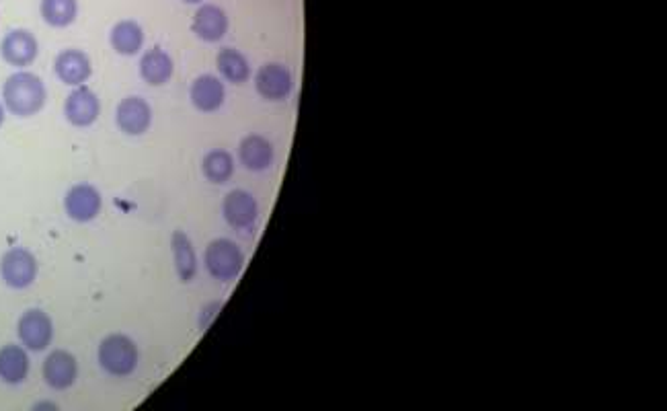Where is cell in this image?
<instances>
[{
  "instance_id": "obj_15",
  "label": "cell",
  "mask_w": 667,
  "mask_h": 411,
  "mask_svg": "<svg viewBox=\"0 0 667 411\" xmlns=\"http://www.w3.org/2000/svg\"><path fill=\"white\" fill-rule=\"evenodd\" d=\"M230 21L228 15L222 7L218 5H200V9L195 11L193 21H191V31L200 37L202 42L216 44L224 40L228 33Z\"/></svg>"
},
{
  "instance_id": "obj_14",
  "label": "cell",
  "mask_w": 667,
  "mask_h": 411,
  "mask_svg": "<svg viewBox=\"0 0 667 411\" xmlns=\"http://www.w3.org/2000/svg\"><path fill=\"white\" fill-rule=\"evenodd\" d=\"M191 105L202 114H214L226 101V87L220 77L214 74H200L189 87Z\"/></svg>"
},
{
  "instance_id": "obj_13",
  "label": "cell",
  "mask_w": 667,
  "mask_h": 411,
  "mask_svg": "<svg viewBox=\"0 0 667 411\" xmlns=\"http://www.w3.org/2000/svg\"><path fill=\"white\" fill-rule=\"evenodd\" d=\"M44 383L54 391L70 389L78 379V360L68 350H52L42 364Z\"/></svg>"
},
{
  "instance_id": "obj_5",
  "label": "cell",
  "mask_w": 667,
  "mask_h": 411,
  "mask_svg": "<svg viewBox=\"0 0 667 411\" xmlns=\"http://www.w3.org/2000/svg\"><path fill=\"white\" fill-rule=\"evenodd\" d=\"M54 321L44 309H27L17 321L21 346L29 352H44L54 342Z\"/></svg>"
},
{
  "instance_id": "obj_19",
  "label": "cell",
  "mask_w": 667,
  "mask_h": 411,
  "mask_svg": "<svg viewBox=\"0 0 667 411\" xmlns=\"http://www.w3.org/2000/svg\"><path fill=\"white\" fill-rule=\"evenodd\" d=\"M144 42H146L144 27L134 19H122L111 27L109 44L115 50V54L128 58L138 56L144 48Z\"/></svg>"
},
{
  "instance_id": "obj_4",
  "label": "cell",
  "mask_w": 667,
  "mask_h": 411,
  "mask_svg": "<svg viewBox=\"0 0 667 411\" xmlns=\"http://www.w3.org/2000/svg\"><path fill=\"white\" fill-rule=\"evenodd\" d=\"M39 274V261L27 247H11L0 257V278L13 290L33 286Z\"/></svg>"
},
{
  "instance_id": "obj_18",
  "label": "cell",
  "mask_w": 667,
  "mask_h": 411,
  "mask_svg": "<svg viewBox=\"0 0 667 411\" xmlns=\"http://www.w3.org/2000/svg\"><path fill=\"white\" fill-rule=\"evenodd\" d=\"M31 370L29 350L21 344H7L0 348V381L5 385H21Z\"/></svg>"
},
{
  "instance_id": "obj_24",
  "label": "cell",
  "mask_w": 667,
  "mask_h": 411,
  "mask_svg": "<svg viewBox=\"0 0 667 411\" xmlns=\"http://www.w3.org/2000/svg\"><path fill=\"white\" fill-rule=\"evenodd\" d=\"M222 305H224L222 301H214V303H208V305L202 309V313H200V329H202V331H206V329L212 325V321L218 317Z\"/></svg>"
},
{
  "instance_id": "obj_2",
  "label": "cell",
  "mask_w": 667,
  "mask_h": 411,
  "mask_svg": "<svg viewBox=\"0 0 667 411\" xmlns=\"http://www.w3.org/2000/svg\"><path fill=\"white\" fill-rule=\"evenodd\" d=\"M97 360L109 377L126 379L134 375L140 364V350L130 335L109 333L97 348Z\"/></svg>"
},
{
  "instance_id": "obj_23",
  "label": "cell",
  "mask_w": 667,
  "mask_h": 411,
  "mask_svg": "<svg viewBox=\"0 0 667 411\" xmlns=\"http://www.w3.org/2000/svg\"><path fill=\"white\" fill-rule=\"evenodd\" d=\"M39 15L50 27L64 29L78 17V0H42L39 3Z\"/></svg>"
},
{
  "instance_id": "obj_27",
  "label": "cell",
  "mask_w": 667,
  "mask_h": 411,
  "mask_svg": "<svg viewBox=\"0 0 667 411\" xmlns=\"http://www.w3.org/2000/svg\"><path fill=\"white\" fill-rule=\"evenodd\" d=\"M185 5H204V0H183Z\"/></svg>"
},
{
  "instance_id": "obj_12",
  "label": "cell",
  "mask_w": 667,
  "mask_h": 411,
  "mask_svg": "<svg viewBox=\"0 0 667 411\" xmlns=\"http://www.w3.org/2000/svg\"><path fill=\"white\" fill-rule=\"evenodd\" d=\"M54 74L66 87H81L93 77V62L87 52L68 48L54 58Z\"/></svg>"
},
{
  "instance_id": "obj_26",
  "label": "cell",
  "mask_w": 667,
  "mask_h": 411,
  "mask_svg": "<svg viewBox=\"0 0 667 411\" xmlns=\"http://www.w3.org/2000/svg\"><path fill=\"white\" fill-rule=\"evenodd\" d=\"M5 120H7V109H5L3 101H0V128L5 126Z\"/></svg>"
},
{
  "instance_id": "obj_16",
  "label": "cell",
  "mask_w": 667,
  "mask_h": 411,
  "mask_svg": "<svg viewBox=\"0 0 667 411\" xmlns=\"http://www.w3.org/2000/svg\"><path fill=\"white\" fill-rule=\"evenodd\" d=\"M239 161L247 171H267L276 161V148H273L269 138L261 134H249L239 144Z\"/></svg>"
},
{
  "instance_id": "obj_9",
  "label": "cell",
  "mask_w": 667,
  "mask_h": 411,
  "mask_svg": "<svg viewBox=\"0 0 667 411\" xmlns=\"http://www.w3.org/2000/svg\"><path fill=\"white\" fill-rule=\"evenodd\" d=\"M222 216L228 227L251 231L259 220V202L247 190H232L222 200Z\"/></svg>"
},
{
  "instance_id": "obj_21",
  "label": "cell",
  "mask_w": 667,
  "mask_h": 411,
  "mask_svg": "<svg viewBox=\"0 0 667 411\" xmlns=\"http://www.w3.org/2000/svg\"><path fill=\"white\" fill-rule=\"evenodd\" d=\"M220 77L230 85H245L251 79V64L237 48H222L216 56Z\"/></svg>"
},
{
  "instance_id": "obj_11",
  "label": "cell",
  "mask_w": 667,
  "mask_h": 411,
  "mask_svg": "<svg viewBox=\"0 0 667 411\" xmlns=\"http://www.w3.org/2000/svg\"><path fill=\"white\" fill-rule=\"evenodd\" d=\"M0 56H3V60L9 66L17 70H25L39 56L37 37L29 29H21V27L11 29L9 33H5L3 42H0Z\"/></svg>"
},
{
  "instance_id": "obj_20",
  "label": "cell",
  "mask_w": 667,
  "mask_h": 411,
  "mask_svg": "<svg viewBox=\"0 0 667 411\" xmlns=\"http://www.w3.org/2000/svg\"><path fill=\"white\" fill-rule=\"evenodd\" d=\"M171 253L175 261V272L183 284H189L198 276V253H195L193 241L185 231H173L171 235Z\"/></svg>"
},
{
  "instance_id": "obj_6",
  "label": "cell",
  "mask_w": 667,
  "mask_h": 411,
  "mask_svg": "<svg viewBox=\"0 0 667 411\" xmlns=\"http://www.w3.org/2000/svg\"><path fill=\"white\" fill-rule=\"evenodd\" d=\"M255 91L271 103L286 101L294 91V74L286 64L267 62L255 74Z\"/></svg>"
},
{
  "instance_id": "obj_8",
  "label": "cell",
  "mask_w": 667,
  "mask_h": 411,
  "mask_svg": "<svg viewBox=\"0 0 667 411\" xmlns=\"http://www.w3.org/2000/svg\"><path fill=\"white\" fill-rule=\"evenodd\" d=\"M101 116V99L87 85L74 87L64 101V118L74 128H91Z\"/></svg>"
},
{
  "instance_id": "obj_10",
  "label": "cell",
  "mask_w": 667,
  "mask_h": 411,
  "mask_svg": "<svg viewBox=\"0 0 667 411\" xmlns=\"http://www.w3.org/2000/svg\"><path fill=\"white\" fill-rule=\"evenodd\" d=\"M152 107L140 95H130L115 107V124L126 136H142L152 126Z\"/></svg>"
},
{
  "instance_id": "obj_17",
  "label": "cell",
  "mask_w": 667,
  "mask_h": 411,
  "mask_svg": "<svg viewBox=\"0 0 667 411\" xmlns=\"http://www.w3.org/2000/svg\"><path fill=\"white\" fill-rule=\"evenodd\" d=\"M140 77L150 87H165L175 74V62L163 48H150L140 58Z\"/></svg>"
},
{
  "instance_id": "obj_7",
  "label": "cell",
  "mask_w": 667,
  "mask_h": 411,
  "mask_svg": "<svg viewBox=\"0 0 667 411\" xmlns=\"http://www.w3.org/2000/svg\"><path fill=\"white\" fill-rule=\"evenodd\" d=\"M103 210V196L93 183H76L64 194V212L78 224L93 222Z\"/></svg>"
},
{
  "instance_id": "obj_3",
  "label": "cell",
  "mask_w": 667,
  "mask_h": 411,
  "mask_svg": "<svg viewBox=\"0 0 667 411\" xmlns=\"http://www.w3.org/2000/svg\"><path fill=\"white\" fill-rule=\"evenodd\" d=\"M247 264L245 251L241 245L232 239L220 237L208 243L204 251V266L206 272L218 282H232L237 280Z\"/></svg>"
},
{
  "instance_id": "obj_22",
  "label": "cell",
  "mask_w": 667,
  "mask_h": 411,
  "mask_svg": "<svg viewBox=\"0 0 667 411\" xmlns=\"http://www.w3.org/2000/svg\"><path fill=\"white\" fill-rule=\"evenodd\" d=\"M234 169H237V163H234V157L224 151V148H214V151L206 153L202 159V173L214 185L228 183L234 175Z\"/></svg>"
},
{
  "instance_id": "obj_25",
  "label": "cell",
  "mask_w": 667,
  "mask_h": 411,
  "mask_svg": "<svg viewBox=\"0 0 667 411\" xmlns=\"http://www.w3.org/2000/svg\"><path fill=\"white\" fill-rule=\"evenodd\" d=\"M42 409H50V411H56L58 405L52 403V401H39L33 405V411H42Z\"/></svg>"
},
{
  "instance_id": "obj_1",
  "label": "cell",
  "mask_w": 667,
  "mask_h": 411,
  "mask_svg": "<svg viewBox=\"0 0 667 411\" xmlns=\"http://www.w3.org/2000/svg\"><path fill=\"white\" fill-rule=\"evenodd\" d=\"M3 105L11 116L27 120L37 116L48 103L46 83L35 72L17 70L3 85Z\"/></svg>"
}]
</instances>
